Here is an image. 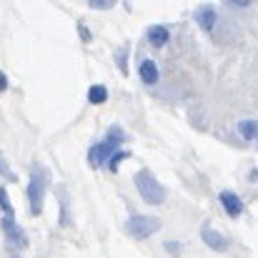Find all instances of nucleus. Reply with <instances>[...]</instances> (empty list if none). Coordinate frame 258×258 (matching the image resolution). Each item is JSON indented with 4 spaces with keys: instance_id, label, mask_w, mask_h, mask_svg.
Here are the masks:
<instances>
[{
    "instance_id": "obj_14",
    "label": "nucleus",
    "mask_w": 258,
    "mask_h": 258,
    "mask_svg": "<svg viewBox=\"0 0 258 258\" xmlns=\"http://www.w3.org/2000/svg\"><path fill=\"white\" fill-rule=\"evenodd\" d=\"M0 208L5 211V216H10V218H13V203H10V198H8V190H5V188H0Z\"/></svg>"
},
{
    "instance_id": "obj_11",
    "label": "nucleus",
    "mask_w": 258,
    "mask_h": 258,
    "mask_svg": "<svg viewBox=\"0 0 258 258\" xmlns=\"http://www.w3.org/2000/svg\"><path fill=\"white\" fill-rule=\"evenodd\" d=\"M236 131L243 141H256L258 138V120L256 118H243L236 123Z\"/></svg>"
},
{
    "instance_id": "obj_1",
    "label": "nucleus",
    "mask_w": 258,
    "mask_h": 258,
    "mask_svg": "<svg viewBox=\"0 0 258 258\" xmlns=\"http://www.w3.org/2000/svg\"><path fill=\"white\" fill-rule=\"evenodd\" d=\"M136 188H138V193H141V198L146 201V203H151V206H161L163 201H166V188L158 183V178L153 175L151 171H138L136 173Z\"/></svg>"
},
{
    "instance_id": "obj_18",
    "label": "nucleus",
    "mask_w": 258,
    "mask_h": 258,
    "mask_svg": "<svg viewBox=\"0 0 258 258\" xmlns=\"http://www.w3.org/2000/svg\"><path fill=\"white\" fill-rule=\"evenodd\" d=\"M166 251L173 253V256H180V246H178L175 241H166Z\"/></svg>"
},
{
    "instance_id": "obj_19",
    "label": "nucleus",
    "mask_w": 258,
    "mask_h": 258,
    "mask_svg": "<svg viewBox=\"0 0 258 258\" xmlns=\"http://www.w3.org/2000/svg\"><path fill=\"white\" fill-rule=\"evenodd\" d=\"M78 33H81V38H83V43H90V30H88L83 23H78Z\"/></svg>"
},
{
    "instance_id": "obj_13",
    "label": "nucleus",
    "mask_w": 258,
    "mask_h": 258,
    "mask_svg": "<svg viewBox=\"0 0 258 258\" xmlns=\"http://www.w3.org/2000/svg\"><path fill=\"white\" fill-rule=\"evenodd\" d=\"M125 158H128V153H125V151H115V153L108 158V171L115 173L118 171V166H120V161H125Z\"/></svg>"
},
{
    "instance_id": "obj_3",
    "label": "nucleus",
    "mask_w": 258,
    "mask_h": 258,
    "mask_svg": "<svg viewBox=\"0 0 258 258\" xmlns=\"http://www.w3.org/2000/svg\"><path fill=\"white\" fill-rule=\"evenodd\" d=\"M125 231H128L133 238L146 241V238H151L153 233H158V231H161V221H158V218H153V216L136 213V216L125 223Z\"/></svg>"
},
{
    "instance_id": "obj_15",
    "label": "nucleus",
    "mask_w": 258,
    "mask_h": 258,
    "mask_svg": "<svg viewBox=\"0 0 258 258\" xmlns=\"http://www.w3.org/2000/svg\"><path fill=\"white\" fill-rule=\"evenodd\" d=\"M88 5L93 10H108V8H113V0H88Z\"/></svg>"
},
{
    "instance_id": "obj_8",
    "label": "nucleus",
    "mask_w": 258,
    "mask_h": 258,
    "mask_svg": "<svg viewBox=\"0 0 258 258\" xmlns=\"http://www.w3.org/2000/svg\"><path fill=\"white\" fill-rule=\"evenodd\" d=\"M201 236H203V241H206V246L208 248H213V251H228V238L223 236V233H218L216 228H211V226H203V231H201Z\"/></svg>"
},
{
    "instance_id": "obj_2",
    "label": "nucleus",
    "mask_w": 258,
    "mask_h": 258,
    "mask_svg": "<svg viewBox=\"0 0 258 258\" xmlns=\"http://www.w3.org/2000/svg\"><path fill=\"white\" fill-rule=\"evenodd\" d=\"M45 180H48V173L43 171L40 166H33V171H30V183H28V201H30V213H33V216H40V211H43Z\"/></svg>"
},
{
    "instance_id": "obj_7",
    "label": "nucleus",
    "mask_w": 258,
    "mask_h": 258,
    "mask_svg": "<svg viewBox=\"0 0 258 258\" xmlns=\"http://www.w3.org/2000/svg\"><path fill=\"white\" fill-rule=\"evenodd\" d=\"M138 76L146 86H156L161 81V71H158V63L153 58H143L141 66H138Z\"/></svg>"
},
{
    "instance_id": "obj_10",
    "label": "nucleus",
    "mask_w": 258,
    "mask_h": 258,
    "mask_svg": "<svg viewBox=\"0 0 258 258\" xmlns=\"http://www.w3.org/2000/svg\"><path fill=\"white\" fill-rule=\"evenodd\" d=\"M168 40H171V30L166 25H151L148 28V43L153 48H163Z\"/></svg>"
},
{
    "instance_id": "obj_12",
    "label": "nucleus",
    "mask_w": 258,
    "mask_h": 258,
    "mask_svg": "<svg viewBox=\"0 0 258 258\" xmlns=\"http://www.w3.org/2000/svg\"><path fill=\"white\" fill-rule=\"evenodd\" d=\"M105 100H108V88H105V86L95 83V86L88 88V103L100 105V103H105Z\"/></svg>"
},
{
    "instance_id": "obj_5",
    "label": "nucleus",
    "mask_w": 258,
    "mask_h": 258,
    "mask_svg": "<svg viewBox=\"0 0 258 258\" xmlns=\"http://www.w3.org/2000/svg\"><path fill=\"white\" fill-rule=\"evenodd\" d=\"M218 201H221V206H223V211H226V216L228 218H241V213H243V201L233 193V190H223L221 196H218Z\"/></svg>"
},
{
    "instance_id": "obj_9",
    "label": "nucleus",
    "mask_w": 258,
    "mask_h": 258,
    "mask_svg": "<svg viewBox=\"0 0 258 258\" xmlns=\"http://www.w3.org/2000/svg\"><path fill=\"white\" fill-rule=\"evenodd\" d=\"M193 18H196V23H198L203 30H213V25H216V20H218V13H216L213 5H201V8H196Z\"/></svg>"
},
{
    "instance_id": "obj_21",
    "label": "nucleus",
    "mask_w": 258,
    "mask_h": 258,
    "mask_svg": "<svg viewBox=\"0 0 258 258\" xmlns=\"http://www.w3.org/2000/svg\"><path fill=\"white\" fill-rule=\"evenodd\" d=\"M5 88H8V76H5V73L0 71V93H3Z\"/></svg>"
},
{
    "instance_id": "obj_4",
    "label": "nucleus",
    "mask_w": 258,
    "mask_h": 258,
    "mask_svg": "<svg viewBox=\"0 0 258 258\" xmlns=\"http://www.w3.org/2000/svg\"><path fill=\"white\" fill-rule=\"evenodd\" d=\"M118 146L120 143H115V141H100V143H95L90 151H88V163L93 166V168H98V166H103V163H108V158L118 151Z\"/></svg>"
},
{
    "instance_id": "obj_20",
    "label": "nucleus",
    "mask_w": 258,
    "mask_h": 258,
    "mask_svg": "<svg viewBox=\"0 0 258 258\" xmlns=\"http://www.w3.org/2000/svg\"><path fill=\"white\" fill-rule=\"evenodd\" d=\"M228 5H231V8H248V5H251V0H231Z\"/></svg>"
},
{
    "instance_id": "obj_6",
    "label": "nucleus",
    "mask_w": 258,
    "mask_h": 258,
    "mask_svg": "<svg viewBox=\"0 0 258 258\" xmlns=\"http://www.w3.org/2000/svg\"><path fill=\"white\" fill-rule=\"evenodd\" d=\"M0 226H3V231H5V238H8V243L10 246H28V238H25V233L20 231V226L10 218V216H5L3 221H0Z\"/></svg>"
},
{
    "instance_id": "obj_17",
    "label": "nucleus",
    "mask_w": 258,
    "mask_h": 258,
    "mask_svg": "<svg viewBox=\"0 0 258 258\" xmlns=\"http://www.w3.org/2000/svg\"><path fill=\"white\" fill-rule=\"evenodd\" d=\"M125 53H128V48H120V50H118V55H115V58H118V66H120V71H123V73L128 71V66H125Z\"/></svg>"
},
{
    "instance_id": "obj_16",
    "label": "nucleus",
    "mask_w": 258,
    "mask_h": 258,
    "mask_svg": "<svg viewBox=\"0 0 258 258\" xmlns=\"http://www.w3.org/2000/svg\"><path fill=\"white\" fill-rule=\"evenodd\" d=\"M0 173L8 178V180H15V173L8 168V163H5V158H3V153H0Z\"/></svg>"
}]
</instances>
